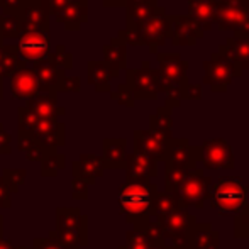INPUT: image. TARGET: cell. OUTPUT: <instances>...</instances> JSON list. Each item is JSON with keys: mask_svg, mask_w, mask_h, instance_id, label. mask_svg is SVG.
<instances>
[{"mask_svg": "<svg viewBox=\"0 0 249 249\" xmlns=\"http://www.w3.org/2000/svg\"><path fill=\"white\" fill-rule=\"evenodd\" d=\"M158 73L161 78V92L166 95L164 107H180L188 89V61H183L180 53H156Z\"/></svg>", "mask_w": 249, "mask_h": 249, "instance_id": "cell-1", "label": "cell"}, {"mask_svg": "<svg viewBox=\"0 0 249 249\" xmlns=\"http://www.w3.org/2000/svg\"><path fill=\"white\" fill-rule=\"evenodd\" d=\"M151 219H154L153 222L156 224L161 237L170 249H195L194 236L197 231V222L195 217L190 215L187 210L175 209Z\"/></svg>", "mask_w": 249, "mask_h": 249, "instance_id": "cell-2", "label": "cell"}, {"mask_svg": "<svg viewBox=\"0 0 249 249\" xmlns=\"http://www.w3.org/2000/svg\"><path fill=\"white\" fill-rule=\"evenodd\" d=\"M156 185L138 183V181H124L119 187V210L125 217V222L138 224L149 219L153 198L156 195Z\"/></svg>", "mask_w": 249, "mask_h": 249, "instance_id": "cell-3", "label": "cell"}, {"mask_svg": "<svg viewBox=\"0 0 249 249\" xmlns=\"http://www.w3.org/2000/svg\"><path fill=\"white\" fill-rule=\"evenodd\" d=\"M119 36L127 46H148L149 53L156 54L160 46H164L168 37H171V20L166 12L158 14L151 19L141 22L131 31L121 29Z\"/></svg>", "mask_w": 249, "mask_h": 249, "instance_id": "cell-4", "label": "cell"}, {"mask_svg": "<svg viewBox=\"0 0 249 249\" xmlns=\"http://www.w3.org/2000/svg\"><path fill=\"white\" fill-rule=\"evenodd\" d=\"M209 195L210 207L220 215L229 212L239 213L246 207L248 187L239 177H222L213 187H210Z\"/></svg>", "mask_w": 249, "mask_h": 249, "instance_id": "cell-5", "label": "cell"}, {"mask_svg": "<svg viewBox=\"0 0 249 249\" xmlns=\"http://www.w3.org/2000/svg\"><path fill=\"white\" fill-rule=\"evenodd\" d=\"M56 234L73 249L89 244V217L76 207H59L56 210Z\"/></svg>", "mask_w": 249, "mask_h": 249, "instance_id": "cell-6", "label": "cell"}, {"mask_svg": "<svg viewBox=\"0 0 249 249\" xmlns=\"http://www.w3.org/2000/svg\"><path fill=\"white\" fill-rule=\"evenodd\" d=\"M212 187L210 178L203 175L202 168H192V170L183 171L180 178H178L177 185L171 190V197L177 200L178 207H202L203 200L207 198Z\"/></svg>", "mask_w": 249, "mask_h": 249, "instance_id": "cell-7", "label": "cell"}, {"mask_svg": "<svg viewBox=\"0 0 249 249\" xmlns=\"http://www.w3.org/2000/svg\"><path fill=\"white\" fill-rule=\"evenodd\" d=\"M203 70H205V76H203V83L210 87V90L215 93L227 92L229 85L234 82V78L243 75V68L241 65L234 63L231 58H227L222 53H212L207 61L202 63Z\"/></svg>", "mask_w": 249, "mask_h": 249, "instance_id": "cell-8", "label": "cell"}, {"mask_svg": "<svg viewBox=\"0 0 249 249\" xmlns=\"http://www.w3.org/2000/svg\"><path fill=\"white\" fill-rule=\"evenodd\" d=\"M125 87L134 100H156L161 92V78L149 61H142L141 68L125 70Z\"/></svg>", "mask_w": 249, "mask_h": 249, "instance_id": "cell-9", "label": "cell"}, {"mask_svg": "<svg viewBox=\"0 0 249 249\" xmlns=\"http://www.w3.org/2000/svg\"><path fill=\"white\" fill-rule=\"evenodd\" d=\"M249 22V10L246 0L220 2L213 7V24L220 31H241Z\"/></svg>", "mask_w": 249, "mask_h": 249, "instance_id": "cell-10", "label": "cell"}, {"mask_svg": "<svg viewBox=\"0 0 249 249\" xmlns=\"http://www.w3.org/2000/svg\"><path fill=\"white\" fill-rule=\"evenodd\" d=\"M16 51L20 61L27 65L41 61L51 51L50 33H22L17 37Z\"/></svg>", "mask_w": 249, "mask_h": 249, "instance_id": "cell-11", "label": "cell"}, {"mask_svg": "<svg viewBox=\"0 0 249 249\" xmlns=\"http://www.w3.org/2000/svg\"><path fill=\"white\" fill-rule=\"evenodd\" d=\"M200 161L203 166L210 168V170H219V168H227L232 170L234 168V153L229 142L222 138L217 139H207L202 142L198 148Z\"/></svg>", "mask_w": 249, "mask_h": 249, "instance_id": "cell-12", "label": "cell"}, {"mask_svg": "<svg viewBox=\"0 0 249 249\" xmlns=\"http://www.w3.org/2000/svg\"><path fill=\"white\" fill-rule=\"evenodd\" d=\"M200 161L198 148L188 144L187 139H171L166 154V171H183L197 168Z\"/></svg>", "mask_w": 249, "mask_h": 249, "instance_id": "cell-13", "label": "cell"}, {"mask_svg": "<svg viewBox=\"0 0 249 249\" xmlns=\"http://www.w3.org/2000/svg\"><path fill=\"white\" fill-rule=\"evenodd\" d=\"M31 134L46 153H58V149L65 146V124L58 119H37Z\"/></svg>", "mask_w": 249, "mask_h": 249, "instance_id": "cell-14", "label": "cell"}, {"mask_svg": "<svg viewBox=\"0 0 249 249\" xmlns=\"http://www.w3.org/2000/svg\"><path fill=\"white\" fill-rule=\"evenodd\" d=\"M10 78V92L12 97L17 100H29L39 93V83H37V76L34 73L33 66L27 63L20 61L14 73L9 76Z\"/></svg>", "mask_w": 249, "mask_h": 249, "instance_id": "cell-15", "label": "cell"}, {"mask_svg": "<svg viewBox=\"0 0 249 249\" xmlns=\"http://www.w3.org/2000/svg\"><path fill=\"white\" fill-rule=\"evenodd\" d=\"M170 20L173 46H195L205 34L188 14H171Z\"/></svg>", "mask_w": 249, "mask_h": 249, "instance_id": "cell-16", "label": "cell"}, {"mask_svg": "<svg viewBox=\"0 0 249 249\" xmlns=\"http://www.w3.org/2000/svg\"><path fill=\"white\" fill-rule=\"evenodd\" d=\"M171 139H166L156 132L148 131H134V153H141L151 158L153 161L166 160L168 149H170Z\"/></svg>", "mask_w": 249, "mask_h": 249, "instance_id": "cell-17", "label": "cell"}, {"mask_svg": "<svg viewBox=\"0 0 249 249\" xmlns=\"http://www.w3.org/2000/svg\"><path fill=\"white\" fill-rule=\"evenodd\" d=\"M17 16L22 20V33H50L48 7L37 0H27Z\"/></svg>", "mask_w": 249, "mask_h": 249, "instance_id": "cell-18", "label": "cell"}, {"mask_svg": "<svg viewBox=\"0 0 249 249\" xmlns=\"http://www.w3.org/2000/svg\"><path fill=\"white\" fill-rule=\"evenodd\" d=\"M125 181H138L149 183V180L158 177L156 161L141 153H131L125 158Z\"/></svg>", "mask_w": 249, "mask_h": 249, "instance_id": "cell-19", "label": "cell"}, {"mask_svg": "<svg viewBox=\"0 0 249 249\" xmlns=\"http://www.w3.org/2000/svg\"><path fill=\"white\" fill-rule=\"evenodd\" d=\"M33 70L37 76V83H39V93H46L51 97H58L59 93V85H61L63 78H65V71L59 68H56L54 65H51L46 58L41 61L33 63Z\"/></svg>", "mask_w": 249, "mask_h": 249, "instance_id": "cell-20", "label": "cell"}, {"mask_svg": "<svg viewBox=\"0 0 249 249\" xmlns=\"http://www.w3.org/2000/svg\"><path fill=\"white\" fill-rule=\"evenodd\" d=\"M104 171L105 168H104L102 156H97V154L92 153H82L78 160H75L71 163L73 178L82 180L89 187L97 183V178H100L104 175Z\"/></svg>", "mask_w": 249, "mask_h": 249, "instance_id": "cell-21", "label": "cell"}, {"mask_svg": "<svg viewBox=\"0 0 249 249\" xmlns=\"http://www.w3.org/2000/svg\"><path fill=\"white\" fill-rule=\"evenodd\" d=\"M119 71L112 70L105 61H89L87 63V82L99 93L112 92V78H117Z\"/></svg>", "mask_w": 249, "mask_h": 249, "instance_id": "cell-22", "label": "cell"}, {"mask_svg": "<svg viewBox=\"0 0 249 249\" xmlns=\"http://www.w3.org/2000/svg\"><path fill=\"white\" fill-rule=\"evenodd\" d=\"M160 236L156 224L151 219L134 224V229L127 232V243L119 249H151L154 239Z\"/></svg>", "mask_w": 249, "mask_h": 249, "instance_id": "cell-23", "label": "cell"}, {"mask_svg": "<svg viewBox=\"0 0 249 249\" xmlns=\"http://www.w3.org/2000/svg\"><path fill=\"white\" fill-rule=\"evenodd\" d=\"M127 158V141L124 138H105L102 142V161L104 168L121 170L125 166Z\"/></svg>", "mask_w": 249, "mask_h": 249, "instance_id": "cell-24", "label": "cell"}, {"mask_svg": "<svg viewBox=\"0 0 249 249\" xmlns=\"http://www.w3.org/2000/svg\"><path fill=\"white\" fill-rule=\"evenodd\" d=\"M124 9H125V31L134 29V27H138L139 24L151 19V17L166 12L164 7L158 5L156 0H144V2L134 3V5H125Z\"/></svg>", "mask_w": 249, "mask_h": 249, "instance_id": "cell-25", "label": "cell"}, {"mask_svg": "<svg viewBox=\"0 0 249 249\" xmlns=\"http://www.w3.org/2000/svg\"><path fill=\"white\" fill-rule=\"evenodd\" d=\"M24 107L31 110L37 119H58L65 115V107L58 105V97H51L46 93H37L36 97L26 100Z\"/></svg>", "mask_w": 249, "mask_h": 249, "instance_id": "cell-26", "label": "cell"}, {"mask_svg": "<svg viewBox=\"0 0 249 249\" xmlns=\"http://www.w3.org/2000/svg\"><path fill=\"white\" fill-rule=\"evenodd\" d=\"M54 17L66 31H78L82 24L89 22V0H76Z\"/></svg>", "mask_w": 249, "mask_h": 249, "instance_id": "cell-27", "label": "cell"}, {"mask_svg": "<svg viewBox=\"0 0 249 249\" xmlns=\"http://www.w3.org/2000/svg\"><path fill=\"white\" fill-rule=\"evenodd\" d=\"M102 53H104V61L112 70H115V71L127 70V44L119 34L108 44L102 46Z\"/></svg>", "mask_w": 249, "mask_h": 249, "instance_id": "cell-28", "label": "cell"}, {"mask_svg": "<svg viewBox=\"0 0 249 249\" xmlns=\"http://www.w3.org/2000/svg\"><path fill=\"white\" fill-rule=\"evenodd\" d=\"M219 53L226 54L234 63L241 65L243 70H249V37L234 36L226 41V44H220Z\"/></svg>", "mask_w": 249, "mask_h": 249, "instance_id": "cell-29", "label": "cell"}, {"mask_svg": "<svg viewBox=\"0 0 249 249\" xmlns=\"http://www.w3.org/2000/svg\"><path fill=\"white\" fill-rule=\"evenodd\" d=\"M213 0H188V16L198 24V27L207 33L213 26Z\"/></svg>", "mask_w": 249, "mask_h": 249, "instance_id": "cell-30", "label": "cell"}, {"mask_svg": "<svg viewBox=\"0 0 249 249\" xmlns=\"http://www.w3.org/2000/svg\"><path fill=\"white\" fill-rule=\"evenodd\" d=\"M149 131L163 136L166 139H173V114L171 108L160 107L154 114L149 115Z\"/></svg>", "mask_w": 249, "mask_h": 249, "instance_id": "cell-31", "label": "cell"}, {"mask_svg": "<svg viewBox=\"0 0 249 249\" xmlns=\"http://www.w3.org/2000/svg\"><path fill=\"white\" fill-rule=\"evenodd\" d=\"M17 146L24 153L26 160L34 161V163H39L48 154L43 146L39 144V141L31 132H22V131L17 132Z\"/></svg>", "mask_w": 249, "mask_h": 249, "instance_id": "cell-32", "label": "cell"}, {"mask_svg": "<svg viewBox=\"0 0 249 249\" xmlns=\"http://www.w3.org/2000/svg\"><path fill=\"white\" fill-rule=\"evenodd\" d=\"M195 249H219V232L213 231L209 224H197L194 236Z\"/></svg>", "mask_w": 249, "mask_h": 249, "instance_id": "cell-33", "label": "cell"}, {"mask_svg": "<svg viewBox=\"0 0 249 249\" xmlns=\"http://www.w3.org/2000/svg\"><path fill=\"white\" fill-rule=\"evenodd\" d=\"M17 65H19V56H17L16 46L3 44V41H0V78L3 80L12 75Z\"/></svg>", "mask_w": 249, "mask_h": 249, "instance_id": "cell-34", "label": "cell"}, {"mask_svg": "<svg viewBox=\"0 0 249 249\" xmlns=\"http://www.w3.org/2000/svg\"><path fill=\"white\" fill-rule=\"evenodd\" d=\"M41 164V175L46 178H54L58 173L66 168V156L63 153H48L43 160L39 161Z\"/></svg>", "mask_w": 249, "mask_h": 249, "instance_id": "cell-35", "label": "cell"}, {"mask_svg": "<svg viewBox=\"0 0 249 249\" xmlns=\"http://www.w3.org/2000/svg\"><path fill=\"white\" fill-rule=\"evenodd\" d=\"M22 34V20L16 14L0 12V41L5 37H19Z\"/></svg>", "mask_w": 249, "mask_h": 249, "instance_id": "cell-36", "label": "cell"}, {"mask_svg": "<svg viewBox=\"0 0 249 249\" xmlns=\"http://www.w3.org/2000/svg\"><path fill=\"white\" fill-rule=\"evenodd\" d=\"M26 170H20V168H5L2 171V181L10 194H17L26 181Z\"/></svg>", "mask_w": 249, "mask_h": 249, "instance_id": "cell-37", "label": "cell"}, {"mask_svg": "<svg viewBox=\"0 0 249 249\" xmlns=\"http://www.w3.org/2000/svg\"><path fill=\"white\" fill-rule=\"evenodd\" d=\"M46 59L51 63V65H54L56 68L63 70V71L73 68V54L70 51H66L65 44H58L54 51H50V54L46 56Z\"/></svg>", "mask_w": 249, "mask_h": 249, "instance_id": "cell-38", "label": "cell"}, {"mask_svg": "<svg viewBox=\"0 0 249 249\" xmlns=\"http://www.w3.org/2000/svg\"><path fill=\"white\" fill-rule=\"evenodd\" d=\"M31 248L33 249H73L59 239L56 231H50L46 237H36V239L33 241V246Z\"/></svg>", "mask_w": 249, "mask_h": 249, "instance_id": "cell-39", "label": "cell"}, {"mask_svg": "<svg viewBox=\"0 0 249 249\" xmlns=\"http://www.w3.org/2000/svg\"><path fill=\"white\" fill-rule=\"evenodd\" d=\"M37 117L33 114L31 110H27L26 107H19L17 108V129L22 132H31L36 124Z\"/></svg>", "mask_w": 249, "mask_h": 249, "instance_id": "cell-40", "label": "cell"}, {"mask_svg": "<svg viewBox=\"0 0 249 249\" xmlns=\"http://www.w3.org/2000/svg\"><path fill=\"white\" fill-rule=\"evenodd\" d=\"M110 99L119 102L121 105H125V107H129V108H132L136 105L134 97H132V93L129 92V89L125 87V83H121L115 92H110Z\"/></svg>", "mask_w": 249, "mask_h": 249, "instance_id": "cell-41", "label": "cell"}, {"mask_svg": "<svg viewBox=\"0 0 249 249\" xmlns=\"http://www.w3.org/2000/svg\"><path fill=\"white\" fill-rule=\"evenodd\" d=\"M236 237H249V205L236 217Z\"/></svg>", "mask_w": 249, "mask_h": 249, "instance_id": "cell-42", "label": "cell"}, {"mask_svg": "<svg viewBox=\"0 0 249 249\" xmlns=\"http://www.w3.org/2000/svg\"><path fill=\"white\" fill-rule=\"evenodd\" d=\"M82 90V80L80 76H65L59 85V92H66V93H78Z\"/></svg>", "mask_w": 249, "mask_h": 249, "instance_id": "cell-43", "label": "cell"}, {"mask_svg": "<svg viewBox=\"0 0 249 249\" xmlns=\"http://www.w3.org/2000/svg\"><path fill=\"white\" fill-rule=\"evenodd\" d=\"M71 198L73 200H89V185L82 180H71Z\"/></svg>", "mask_w": 249, "mask_h": 249, "instance_id": "cell-44", "label": "cell"}, {"mask_svg": "<svg viewBox=\"0 0 249 249\" xmlns=\"http://www.w3.org/2000/svg\"><path fill=\"white\" fill-rule=\"evenodd\" d=\"M27 0H0V7H2V12L7 14H16L22 9V5Z\"/></svg>", "mask_w": 249, "mask_h": 249, "instance_id": "cell-45", "label": "cell"}, {"mask_svg": "<svg viewBox=\"0 0 249 249\" xmlns=\"http://www.w3.org/2000/svg\"><path fill=\"white\" fill-rule=\"evenodd\" d=\"M10 142H12V136L5 131L3 124L0 122V154H10Z\"/></svg>", "mask_w": 249, "mask_h": 249, "instance_id": "cell-46", "label": "cell"}, {"mask_svg": "<svg viewBox=\"0 0 249 249\" xmlns=\"http://www.w3.org/2000/svg\"><path fill=\"white\" fill-rule=\"evenodd\" d=\"M200 99H202V85H198V83H188L185 100H200Z\"/></svg>", "mask_w": 249, "mask_h": 249, "instance_id": "cell-47", "label": "cell"}, {"mask_svg": "<svg viewBox=\"0 0 249 249\" xmlns=\"http://www.w3.org/2000/svg\"><path fill=\"white\" fill-rule=\"evenodd\" d=\"M0 209H10V192L0 178Z\"/></svg>", "mask_w": 249, "mask_h": 249, "instance_id": "cell-48", "label": "cell"}, {"mask_svg": "<svg viewBox=\"0 0 249 249\" xmlns=\"http://www.w3.org/2000/svg\"><path fill=\"white\" fill-rule=\"evenodd\" d=\"M104 7H125L127 0H100Z\"/></svg>", "mask_w": 249, "mask_h": 249, "instance_id": "cell-49", "label": "cell"}, {"mask_svg": "<svg viewBox=\"0 0 249 249\" xmlns=\"http://www.w3.org/2000/svg\"><path fill=\"white\" fill-rule=\"evenodd\" d=\"M12 241L10 239H0V249H12Z\"/></svg>", "mask_w": 249, "mask_h": 249, "instance_id": "cell-50", "label": "cell"}, {"mask_svg": "<svg viewBox=\"0 0 249 249\" xmlns=\"http://www.w3.org/2000/svg\"><path fill=\"white\" fill-rule=\"evenodd\" d=\"M3 220H5V219L0 215V239H3Z\"/></svg>", "mask_w": 249, "mask_h": 249, "instance_id": "cell-51", "label": "cell"}, {"mask_svg": "<svg viewBox=\"0 0 249 249\" xmlns=\"http://www.w3.org/2000/svg\"><path fill=\"white\" fill-rule=\"evenodd\" d=\"M3 99V80L0 78V100Z\"/></svg>", "mask_w": 249, "mask_h": 249, "instance_id": "cell-52", "label": "cell"}, {"mask_svg": "<svg viewBox=\"0 0 249 249\" xmlns=\"http://www.w3.org/2000/svg\"><path fill=\"white\" fill-rule=\"evenodd\" d=\"M141 2H144V0H127L125 5H134V3H141Z\"/></svg>", "mask_w": 249, "mask_h": 249, "instance_id": "cell-53", "label": "cell"}, {"mask_svg": "<svg viewBox=\"0 0 249 249\" xmlns=\"http://www.w3.org/2000/svg\"><path fill=\"white\" fill-rule=\"evenodd\" d=\"M37 2H41V3H43V5H46V7H48V3H50L51 0H37Z\"/></svg>", "mask_w": 249, "mask_h": 249, "instance_id": "cell-54", "label": "cell"}, {"mask_svg": "<svg viewBox=\"0 0 249 249\" xmlns=\"http://www.w3.org/2000/svg\"><path fill=\"white\" fill-rule=\"evenodd\" d=\"M12 249H33V248H27V246H17V248H12Z\"/></svg>", "mask_w": 249, "mask_h": 249, "instance_id": "cell-55", "label": "cell"}, {"mask_svg": "<svg viewBox=\"0 0 249 249\" xmlns=\"http://www.w3.org/2000/svg\"><path fill=\"white\" fill-rule=\"evenodd\" d=\"M215 3H220V2H232V0H213Z\"/></svg>", "mask_w": 249, "mask_h": 249, "instance_id": "cell-56", "label": "cell"}, {"mask_svg": "<svg viewBox=\"0 0 249 249\" xmlns=\"http://www.w3.org/2000/svg\"><path fill=\"white\" fill-rule=\"evenodd\" d=\"M246 2H248V10H249V0H246Z\"/></svg>", "mask_w": 249, "mask_h": 249, "instance_id": "cell-57", "label": "cell"}]
</instances>
